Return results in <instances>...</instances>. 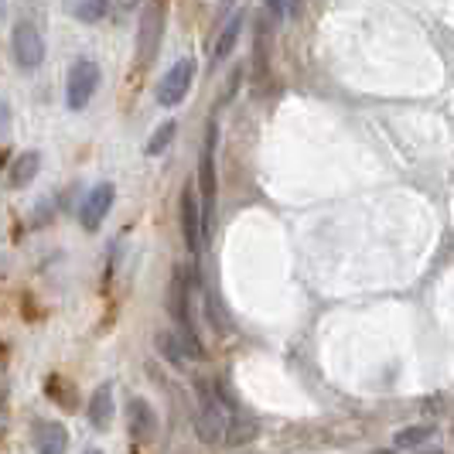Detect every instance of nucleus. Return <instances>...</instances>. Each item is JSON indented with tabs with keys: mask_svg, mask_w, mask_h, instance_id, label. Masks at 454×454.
Returning <instances> with one entry per match:
<instances>
[{
	"mask_svg": "<svg viewBox=\"0 0 454 454\" xmlns=\"http://www.w3.org/2000/svg\"><path fill=\"white\" fill-rule=\"evenodd\" d=\"M154 345H158V352L171 365H178V369H182V365L188 363V356H184V345H182V339H178L175 332H158V335H154Z\"/></svg>",
	"mask_w": 454,
	"mask_h": 454,
	"instance_id": "2eb2a0df",
	"label": "nucleus"
},
{
	"mask_svg": "<svg viewBox=\"0 0 454 454\" xmlns=\"http://www.w3.org/2000/svg\"><path fill=\"white\" fill-rule=\"evenodd\" d=\"M7 396V348L0 345V400Z\"/></svg>",
	"mask_w": 454,
	"mask_h": 454,
	"instance_id": "412c9836",
	"label": "nucleus"
},
{
	"mask_svg": "<svg viewBox=\"0 0 454 454\" xmlns=\"http://www.w3.org/2000/svg\"><path fill=\"white\" fill-rule=\"evenodd\" d=\"M195 59H178L175 66L164 72V79L158 82V90H154V99H158V106H182L188 90H192V82H195Z\"/></svg>",
	"mask_w": 454,
	"mask_h": 454,
	"instance_id": "7ed1b4c3",
	"label": "nucleus"
},
{
	"mask_svg": "<svg viewBox=\"0 0 454 454\" xmlns=\"http://www.w3.org/2000/svg\"><path fill=\"white\" fill-rule=\"evenodd\" d=\"M205 232H208V229H205L202 202H199V195H195V184H184L182 188V236H184L188 253L202 250Z\"/></svg>",
	"mask_w": 454,
	"mask_h": 454,
	"instance_id": "423d86ee",
	"label": "nucleus"
},
{
	"mask_svg": "<svg viewBox=\"0 0 454 454\" xmlns=\"http://www.w3.org/2000/svg\"><path fill=\"white\" fill-rule=\"evenodd\" d=\"M263 4H267V11H270L277 21H287L297 11V0H263Z\"/></svg>",
	"mask_w": 454,
	"mask_h": 454,
	"instance_id": "aec40b11",
	"label": "nucleus"
},
{
	"mask_svg": "<svg viewBox=\"0 0 454 454\" xmlns=\"http://www.w3.org/2000/svg\"><path fill=\"white\" fill-rule=\"evenodd\" d=\"M199 389V413H195V431L202 437L205 444H226V431H229V420L239 413V410L226 407L219 400L215 387H208L205 380L195 383Z\"/></svg>",
	"mask_w": 454,
	"mask_h": 454,
	"instance_id": "f257e3e1",
	"label": "nucleus"
},
{
	"mask_svg": "<svg viewBox=\"0 0 454 454\" xmlns=\"http://www.w3.org/2000/svg\"><path fill=\"white\" fill-rule=\"evenodd\" d=\"M434 454H441V451H434Z\"/></svg>",
	"mask_w": 454,
	"mask_h": 454,
	"instance_id": "cd10ccee",
	"label": "nucleus"
},
{
	"mask_svg": "<svg viewBox=\"0 0 454 454\" xmlns=\"http://www.w3.org/2000/svg\"><path fill=\"white\" fill-rule=\"evenodd\" d=\"M239 35H243V14H236V18H229L226 27H223V35L215 38V48H212V66H219V62H226L229 55L236 51V45H239Z\"/></svg>",
	"mask_w": 454,
	"mask_h": 454,
	"instance_id": "f8f14e48",
	"label": "nucleus"
},
{
	"mask_svg": "<svg viewBox=\"0 0 454 454\" xmlns=\"http://www.w3.org/2000/svg\"><path fill=\"white\" fill-rule=\"evenodd\" d=\"M7 127H11V110H7V103L0 99V137L7 134Z\"/></svg>",
	"mask_w": 454,
	"mask_h": 454,
	"instance_id": "4be33fe9",
	"label": "nucleus"
},
{
	"mask_svg": "<svg viewBox=\"0 0 454 454\" xmlns=\"http://www.w3.org/2000/svg\"><path fill=\"white\" fill-rule=\"evenodd\" d=\"M140 0H120V11H134Z\"/></svg>",
	"mask_w": 454,
	"mask_h": 454,
	"instance_id": "b1692460",
	"label": "nucleus"
},
{
	"mask_svg": "<svg viewBox=\"0 0 454 454\" xmlns=\"http://www.w3.org/2000/svg\"><path fill=\"white\" fill-rule=\"evenodd\" d=\"M160 31H164V0H154L144 7L140 14V31H137V66H147L160 45Z\"/></svg>",
	"mask_w": 454,
	"mask_h": 454,
	"instance_id": "20e7f679",
	"label": "nucleus"
},
{
	"mask_svg": "<svg viewBox=\"0 0 454 454\" xmlns=\"http://www.w3.org/2000/svg\"><path fill=\"white\" fill-rule=\"evenodd\" d=\"M99 79H103V72H99V66L92 59H75L72 68H68V86H66L68 110H75V114L86 110L90 99L96 96V90H99Z\"/></svg>",
	"mask_w": 454,
	"mask_h": 454,
	"instance_id": "f03ea898",
	"label": "nucleus"
},
{
	"mask_svg": "<svg viewBox=\"0 0 454 454\" xmlns=\"http://www.w3.org/2000/svg\"><path fill=\"white\" fill-rule=\"evenodd\" d=\"M215 144H219V127L208 123V137H205V151H202V215L205 229L212 223V208H215Z\"/></svg>",
	"mask_w": 454,
	"mask_h": 454,
	"instance_id": "6e6552de",
	"label": "nucleus"
},
{
	"mask_svg": "<svg viewBox=\"0 0 454 454\" xmlns=\"http://www.w3.org/2000/svg\"><path fill=\"white\" fill-rule=\"evenodd\" d=\"M68 11H72V18H79L82 24H96L99 18H106L110 0H72Z\"/></svg>",
	"mask_w": 454,
	"mask_h": 454,
	"instance_id": "dca6fc26",
	"label": "nucleus"
},
{
	"mask_svg": "<svg viewBox=\"0 0 454 454\" xmlns=\"http://www.w3.org/2000/svg\"><path fill=\"white\" fill-rule=\"evenodd\" d=\"M175 134H178V123H175V120H164V123H160L158 130H154V137L147 140V147H144V151H147L151 158H154V154H164V151L171 147V140H175Z\"/></svg>",
	"mask_w": 454,
	"mask_h": 454,
	"instance_id": "6ab92c4d",
	"label": "nucleus"
},
{
	"mask_svg": "<svg viewBox=\"0 0 454 454\" xmlns=\"http://www.w3.org/2000/svg\"><path fill=\"white\" fill-rule=\"evenodd\" d=\"M86 413H90V424L96 431H106L114 424V387L110 383H103V387L92 393Z\"/></svg>",
	"mask_w": 454,
	"mask_h": 454,
	"instance_id": "9b49d317",
	"label": "nucleus"
},
{
	"mask_svg": "<svg viewBox=\"0 0 454 454\" xmlns=\"http://www.w3.org/2000/svg\"><path fill=\"white\" fill-rule=\"evenodd\" d=\"M127 431H130V437H134L137 444L154 441V434H158V417H154V407H151L147 400L134 396V400L127 403Z\"/></svg>",
	"mask_w": 454,
	"mask_h": 454,
	"instance_id": "1a4fd4ad",
	"label": "nucleus"
},
{
	"mask_svg": "<svg viewBox=\"0 0 454 454\" xmlns=\"http://www.w3.org/2000/svg\"><path fill=\"white\" fill-rule=\"evenodd\" d=\"M372 454H393V451H372Z\"/></svg>",
	"mask_w": 454,
	"mask_h": 454,
	"instance_id": "bb28decb",
	"label": "nucleus"
},
{
	"mask_svg": "<svg viewBox=\"0 0 454 454\" xmlns=\"http://www.w3.org/2000/svg\"><path fill=\"white\" fill-rule=\"evenodd\" d=\"M11 51L21 68H38L45 62V38L38 35V27L31 21H18L11 31Z\"/></svg>",
	"mask_w": 454,
	"mask_h": 454,
	"instance_id": "39448f33",
	"label": "nucleus"
},
{
	"mask_svg": "<svg viewBox=\"0 0 454 454\" xmlns=\"http://www.w3.org/2000/svg\"><path fill=\"white\" fill-rule=\"evenodd\" d=\"M7 427H11V413H7V407H4V400H0V437L7 434Z\"/></svg>",
	"mask_w": 454,
	"mask_h": 454,
	"instance_id": "5701e85b",
	"label": "nucleus"
},
{
	"mask_svg": "<svg viewBox=\"0 0 454 454\" xmlns=\"http://www.w3.org/2000/svg\"><path fill=\"white\" fill-rule=\"evenodd\" d=\"M116 202V188L110 182L96 184L90 195H86V202L79 208V223L86 232H96V229L106 223V215H110V208Z\"/></svg>",
	"mask_w": 454,
	"mask_h": 454,
	"instance_id": "0eeeda50",
	"label": "nucleus"
},
{
	"mask_svg": "<svg viewBox=\"0 0 454 454\" xmlns=\"http://www.w3.org/2000/svg\"><path fill=\"white\" fill-rule=\"evenodd\" d=\"M82 454H103V451H96V448H90V451H82Z\"/></svg>",
	"mask_w": 454,
	"mask_h": 454,
	"instance_id": "393cba45",
	"label": "nucleus"
},
{
	"mask_svg": "<svg viewBox=\"0 0 454 454\" xmlns=\"http://www.w3.org/2000/svg\"><path fill=\"white\" fill-rule=\"evenodd\" d=\"M35 451L38 454H66L68 451V431L59 420H45L35 427Z\"/></svg>",
	"mask_w": 454,
	"mask_h": 454,
	"instance_id": "9d476101",
	"label": "nucleus"
},
{
	"mask_svg": "<svg viewBox=\"0 0 454 454\" xmlns=\"http://www.w3.org/2000/svg\"><path fill=\"white\" fill-rule=\"evenodd\" d=\"M45 393L59 403L62 410H75V403H79V393H75V387L68 383L66 376H48L45 383Z\"/></svg>",
	"mask_w": 454,
	"mask_h": 454,
	"instance_id": "4468645a",
	"label": "nucleus"
},
{
	"mask_svg": "<svg viewBox=\"0 0 454 454\" xmlns=\"http://www.w3.org/2000/svg\"><path fill=\"white\" fill-rule=\"evenodd\" d=\"M256 431H260V427H256V420H253V417H243V413H236V417L229 420L226 444H232V448H236V444H250L253 437H256Z\"/></svg>",
	"mask_w": 454,
	"mask_h": 454,
	"instance_id": "f3484780",
	"label": "nucleus"
},
{
	"mask_svg": "<svg viewBox=\"0 0 454 454\" xmlns=\"http://www.w3.org/2000/svg\"><path fill=\"white\" fill-rule=\"evenodd\" d=\"M0 18H4V0H0Z\"/></svg>",
	"mask_w": 454,
	"mask_h": 454,
	"instance_id": "a878e982",
	"label": "nucleus"
},
{
	"mask_svg": "<svg viewBox=\"0 0 454 454\" xmlns=\"http://www.w3.org/2000/svg\"><path fill=\"white\" fill-rule=\"evenodd\" d=\"M38 168H42V154H38V151L21 154V158L14 160V168H11V184H14V188H27V184L35 182Z\"/></svg>",
	"mask_w": 454,
	"mask_h": 454,
	"instance_id": "ddd939ff",
	"label": "nucleus"
},
{
	"mask_svg": "<svg viewBox=\"0 0 454 454\" xmlns=\"http://www.w3.org/2000/svg\"><path fill=\"white\" fill-rule=\"evenodd\" d=\"M431 437H434V427H424V424H417V427H403V431L393 437V444H396L400 451H410V448H424Z\"/></svg>",
	"mask_w": 454,
	"mask_h": 454,
	"instance_id": "a211bd4d",
	"label": "nucleus"
}]
</instances>
